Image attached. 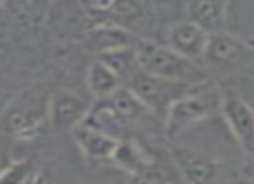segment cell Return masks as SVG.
I'll list each match as a JSON object with an SVG mask.
<instances>
[{"mask_svg":"<svg viewBox=\"0 0 254 184\" xmlns=\"http://www.w3.org/2000/svg\"><path fill=\"white\" fill-rule=\"evenodd\" d=\"M134 50L139 68L146 73L191 85L209 84L207 71L200 63L187 59L166 44L139 37L134 44Z\"/></svg>","mask_w":254,"mask_h":184,"instance_id":"obj_1","label":"cell"},{"mask_svg":"<svg viewBox=\"0 0 254 184\" xmlns=\"http://www.w3.org/2000/svg\"><path fill=\"white\" fill-rule=\"evenodd\" d=\"M51 94L40 89L23 91L0 115V138L28 139L47 124Z\"/></svg>","mask_w":254,"mask_h":184,"instance_id":"obj_2","label":"cell"},{"mask_svg":"<svg viewBox=\"0 0 254 184\" xmlns=\"http://www.w3.org/2000/svg\"><path fill=\"white\" fill-rule=\"evenodd\" d=\"M221 96L223 92L209 82L198 85L197 89L187 92L185 96L174 101L164 117V132L167 139L176 141L178 136L188 127L218 113Z\"/></svg>","mask_w":254,"mask_h":184,"instance_id":"obj_3","label":"cell"},{"mask_svg":"<svg viewBox=\"0 0 254 184\" xmlns=\"http://www.w3.org/2000/svg\"><path fill=\"white\" fill-rule=\"evenodd\" d=\"M124 87L129 89L155 117H160L164 120L171 104L176 99H180L181 96H185L187 92L197 89L198 85L167 80V78H160L155 77V75L146 73L141 68H136L126 78Z\"/></svg>","mask_w":254,"mask_h":184,"instance_id":"obj_4","label":"cell"},{"mask_svg":"<svg viewBox=\"0 0 254 184\" xmlns=\"http://www.w3.org/2000/svg\"><path fill=\"white\" fill-rule=\"evenodd\" d=\"M202 64L219 71L254 68V40H246L225 30L211 33Z\"/></svg>","mask_w":254,"mask_h":184,"instance_id":"obj_5","label":"cell"},{"mask_svg":"<svg viewBox=\"0 0 254 184\" xmlns=\"http://www.w3.org/2000/svg\"><path fill=\"white\" fill-rule=\"evenodd\" d=\"M171 158L187 184H219L225 177V165L218 158L190 146H181L173 141Z\"/></svg>","mask_w":254,"mask_h":184,"instance_id":"obj_6","label":"cell"},{"mask_svg":"<svg viewBox=\"0 0 254 184\" xmlns=\"http://www.w3.org/2000/svg\"><path fill=\"white\" fill-rule=\"evenodd\" d=\"M219 113L246 155H254V108L237 94H223Z\"/></svg>","mask_w":254,"mask_h":184,"instance_id":"obj_7","label":"cell"},{"mask_svg":"<svg viewBox=\"0 0 254 184\" xmlns=\"http://www.w3.org/2000/svg\"><path fill=\"white\" fill-rule=\"evenodd\" d=\"M92 104L73 91H60L51 94L47 122L58 132H71L87 118Z\"/></svg>","mask_w":254,"mask_h":184,"instance_id":"obj_8","label":"cell"},{"mask_svg":"<svg viewBox=\"0 0 254 184\" xmlns=\"http://www.w3.org/2000/svg\"><path fill=\"white\" fill-rule=\"evenodd\" d=\"M110 162H113L119 169H122L124 172H127L132 177L166 181L160 177L162 172H160L155 155L136 139H120Z\"/></svg>","mask_w":254,"mask_h":184,"instance_id":"obj_9","label":"cell"},{"mask_svg":"<svg viewBox=\"0 0 254 184\" xmlns=\"http://www.w3.org/2000/svg\"><path fill=\"white\" fill-rule=\"evenodd\" d=\"M70 134L73 136L75 144L80 149L84 158L92 163L110 162L120 141L117 136L91 124L89 120H84L80 125H77Z\"/></svg>","mask_w":254,"mask_h":184,"instance_id":"obj_10","label":"cell"},{"mask_svg":"<svg viewBox=\"0 0 254 184\" xmlns=\"http://www.w3.org/2000/svg\"><path fill=\"white\" fill-rule=\"evenodd\" d=\"M209 42V33L204 28L191 21H180L171 25L166 33V46L176 50L178 54L191 59L195 63H200L204 59L205 47Z\"/></svg>","mask_w":254,"mask_h":184,"instance_id":"obj_11","label":"cell"},{"mask_svg":"<svg viewBox=\"0 0 254 184\" xmlns=\"http://www.w3.org/2000/svg\"><path fill=\"white\" fill-rule=\"evenodd\" d=\"M188 21L195 23L211 33L225 30L228 0H185Z\"/></svg>","mask_w":254,"mask_h":184,"instance_id":"obj_12","label":"cell"},{"mask_svg":"<svg viewBox=\"0 0 254 184\" xmlns=\"http://www.w3.org/2000/svg\"><path fill=\"white\" fill-rule=\"evenodd\" d=\"M85 82H87V91L96 101L105 99L110 94L122 87V82L117 77V73L105 64L101 59H94L87 68V75H85Z\"/></svg>","mask_w":254,"mask_h":184,"instance_id":"obj_13","label":"cell"},{"mask_svg":"<svg viewBox=\"0 0 254 184\" xmlns=\"http://www.w3.org/2000/svg\"><path fill=\"white\" fill-rule=\"evenodd\" d=\"M98 59H101L105 64H108L113 71L117 73V77L120 78V82H126V78L139 68L138 59H136V50L134 46L120 47V49H113L108 52H103L98 56Z\"/></svg>","mask_w":254,"mask_h":184,"instance_id":"obj_14","label":"cell"},{"mask_svg":"<svg viewBox=\"0 0 254 184\" xmlns=\"http://www.w3.org/2000/svg\"><path fill=\"white\" fill-rule=\"evenodd\" d=\"M39 170V165L33 158L14 160L7 170L0 176V184H28Z\"/></svg>","mask_w":254,"mask_h":184,"instance_id":"obj_15","label":"cell"},{"mask_svg":"<svg viewBox=\"0 0 254 184\" xmlns=\"http://www.w3.org/2000/svg\"><path fill=\"white\" fill-rule=\"evenodd\" d=\"M32 184H60V183H58V177L54 174V170L51 167L44 165L39 167V170H37V174L32 179Z\"/></svg>","mask_w":254,"mask_h":184,"instance_id":"obj_16","label":"cell"},{"mask_svg":"<svg viewBox=\"0 0 254 184\" xmlns=\"http://www.w3.org/2000/svg\"><path fill=\"white\" fill-rule=\"evenodd\" d=\"M240 176L244 179L254 183V155H246L242 162V167H240Z\"/></svg>","mask_w":254,"mask_h":184,"instance_id":"obj_17","label":"cell"},{"mask_svg":"<svg viewBox=\"0 0 254 184\" xmlns=\"http://www.w3.org/2000/svg\"><path fill=\"white\" fill-rule=\"evenodd\" d=\"M14 162V156H12V153L9 151L7 148H4V146L0 144V176L5 172V170L11 167V163Z\"/></svg>","mask_w":254,"mask_h":184,"instance_id":"obj_18","label":"cell"},{"mask_svg":"<svg viewBox=\"0 0 254 184\" xmlns=\"http://www.w3.org/2000/svg\"><path fill=\"white\" fill-rule=\"evenodd\" d=\"M131 184H171V183L159 181V179H148V177H134Z\"/></svg>","mask_w":254,"mask_h":184,"instance_id":"obj_19","label":"cell"},{"mask_svg":"<svg viewBox=\"0 0 254 184\" xmlns=\"http://www.w3.org/2000/svg\"><path fill=\"white\" fill-rule=\"evenodd\" d=\"M253 75H254V70H253Z\"/></svg>","mask_w":254,"mask_h":184,"instance_id":"obj_20","label":"cell"},{"mask_svg":"<svg viewBox=\"0 0 254 184\" xmlns=\"http://www.w3.org/2000/svg\"><path fill=\"white\" fill-rule=\"evenodd\" d=\"M28 184H32V183H28Z\"/></svg>","mask_w":254,"mask_h":184,"instance_id":"obj_21","label":"cell"}]
</instances>
